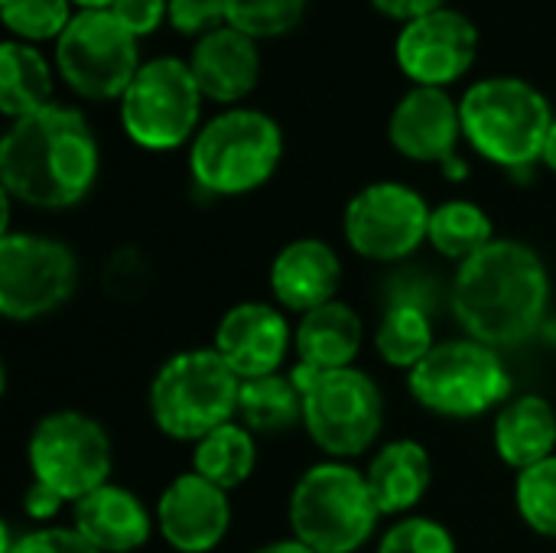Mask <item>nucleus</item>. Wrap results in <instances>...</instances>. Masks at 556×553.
I'll return each instance as SVG.
<instances>
[{
  "label": "nucleus",
  "mask_w": 556,
  "mask_h": 553,
  "mask_svg": "<svg viewBox=\"0 0 556 553\" xmlns=\"http://www.w3.org/2000/svg\"><path fill=\"white\" fill-rule=\"evenodd\" d=\"M3 553H101L94 551L75 528H39L26 531Z\"/></svg>",
  "instance_id": "34"
},
{
  "label": "nucleus",
  "mask_w": 556,
  "mask_h": 553,
  "mask_svg": "<svg viewBox=\"0 0 556 553\" xmlns=\"http://www.w3.org/2000/svg\"><path fill=\"white\" fill-rule=\"evenodd\" d=\"M72 3H78V10H111L114 7V0H72Z\"/></svg>",
  "instance_id": "40"
},
{
  "label": "nucleus",
  "mask_w": 556,
  "mask_h": 553,
  "mask_svg": "<svg viewBox=\"0 0 556 553\" xmlns=\"http://www.w3.org/2000/svg\"><path fill=\"white\" fill-rule=\"evenodd\" d=\"M551 306V277L541 254L521 241L495 238L463 261L453 280V313L469 339L492 349L528 342Z\"/></svg>",
  "instance_id": "1"
},
{
  "label": "nucleus",
  "mask_w": 556,
  "mask_h": 553,
  "mask_svg": "<svg viewBox=\"0 0 556 553\" xmlns=\"http://www.w3.org/2000/svg\"><path fill=\"white\" fill-rule=\"evenodd\" d=\"M384 16L391 20H401V23H410L424 13H433L440 7H446V0H371Z\"/></svg>",
  "instance_id": "37"
},
{
  "label": "nucleus",
  "mask_w": 556,
  "mask_h": 553,
  "mask_svg": "<svg viewBox=\"0 0 556 553\" xmlns=\"http://www.w3.org/2000/svg\"><path fill=\"white\" fill-rule=\"evenodd\" d=\"M541 163H547V166L556 173V117H554L551 134H547V143H544V156H541Z\"/></svg>",
  "instance_id": "39"
},
{
  "label": "nucleus",
  "mask_w": 556,
  "mask_h": 553,
  "mask_svg": "<svg viewBox=\"0 0 556 553\" xmlns=\"http://www.w3.org/2000/svg\"><path fill=\"white\" fill-rule=\"evenodd\" d=\"M365 479L381 515H401L427 495L433 463L417 440H391L375 453Z\"/></svg>",
  "instance_id": "23"
},
{
  "label": "nucleus",
  "mask_w": 556,
  "mask_h": 553,
  "mask_svg": "<svg viewBox=\"0 0 556 553\" xmlns=\"http://www.w3.org/2000/svg\"><path fill=\"white\" fill-rule=\"evenodd\" d=\"M417 404L440 417H479L511 394V375L498 352L476 339L440 342L407 375Z\"/></svg>",
  "instance_id": "8"
},
{
  "label": "nucleus",
  "mask_w": 556,
  "mask_h": 553,
  "mask_svg": "<svg viewBox=\"0 0 556 553\" xmlns=\"http://www.w3.org/2000/svg\"><path fill=\"white\" fill-rule=\"evenodd\" d=\"M231 525L228 492L202 479L199 473L176 476L156 505V528L163 541L179 553L215 551Z\"/></svg>",
  "instance_id": "15"
},
{
  "label": "nucleus",
  "mask_w": 556,
  "mask_h": 553,
  "mask_svg": "<svg viewBox=\"0 0 556 553\" xmlns=\"http://www.w3.org/2000/svg\"><path fill=\"white\" fill-rule=\"evenodd\" d=\"M283 156V134L264 111L231 108L192 137V179L212 196H244L264 186Z\"/></svg>",
  "instance_id": "5"
},
{
  "label": "nucleus",
  "mask_w": 556,
  "mask_h": 553,
  "mask_svg": "<svg viewBox=\"0 0 556 553\" xmlns=\"http://www.w3.org/2000/svg\"><path fill=\"white\" fill-rule=\"evenodd\" d=\"M111 13L140 39L169 20V0H114Z\"/></svg>",
  "instance_id": "35"
},
{
  "label": "nucleus",
  "mask_w": 556,
  "mask_h": 553,
  "mask_svg": "<svg viewBox=\"0 0 556 553\" xmlns=\"http://www.w3.org/2000/svg\"><path fill=\"white\" fill-rule=\"evenodd\" d=\"M254 466H257L254 433L235 420L212 430L208 437H202L192 453V473H199L202 479H208L212 486H218L225 492L248 482Z\"/></svg>",
  "instance_id": "26"
},
{
  "label": "nucleus",
  "mask_w": 556,
  "mask_h": 553,
  "mask_svg": "<svg viewBox=\"0 0 556 553\" xmlns=\"http://www.w3.org/2000/svg\"><path fill=\"white\" fill-rule=\"evenodd\" d=\"M309 0H225L228 26L251 39H274L300 26Z\"/></svg>",
  "instance_id": "29"
},
{
  "label": "nucleus",
  "mask_w": 556,
  "mask_h": 553,
  "mask_svg": "<svg viewBox=\"0 0 556 553\" xmlns=\"http://www.w3.org/2000/svg\"><path fill=\"white\" fill-rule=\"evenodd\" d=\"M476 52L479 29L453 7H440L404 23L394 46L401 72L424 88H446L450 81L463 78L472 68Z\"/></svg>",
  "instance_id": "14"
},
{
  "label": "nucleus",
  "mask_w": 556,
  "mask_h": 553,
  "mask_svg": "<svg viewBox=\"0 0 556 553\" xmlns=\"http://www.w3.org/2000/svg\"><path fill=\"white\" fill-rule=\"evenodd\" d=\"M3 26L23 42L59 39L72 23V0H0Z\"/></svg>",
  "instance_id": "30"
},
{
  "label": "nucleus",
  "mask_w": 556,
  "mask_h": 553,
  "mask_svg": "<svg viewBox=\"0 0 556 553\" xmlns=\"http://www.w3.org/2000/svg\"><path fill=\"white\" fill-rule=\"evenodd\" d=\"M238 394L241 378L215 349H189L156 372L150 385V414L166 437L199 443L212 430L231 424Z\"/></svg>",
  "instance_id": "6"
},
{
  "label": "nucleus",
  "mask_w": 556,
  "mask_h": 553,
  "mask_svg": "<svg viewBox=\"0 0 556 553\" xmlns=\"http://www.w3.org/2000/svg\"><path fill=\"white\" fill-rule=\"evenodd\" d=\"M362 336H365L362 316L349 303L332 300L326 306L303 313L293 342L300 352V365L313 372H339V368H352L362 349Z\"/></svg>",
  "instance_id": "21"
},
{
  "label": "nucleus",
  "mask_w": 556,
  "mask_h": 553,
  "mask_svg": "<svg viewBox=\"0 0 556 553\" xmlns=\"http://www.w3.org/2000/svg\"><path fill=\"white\" fill-rule=\"evenodd\" d=\"M378 553H456V541L433 518H404L381 538Z\"/></svg>",
  "instance_id": "32"
},
{
  "label": "nucleus",
  "mask_w": 556,
  "mask_h": 553,
  "mask_svg": "<svg viewBox=\"0 0 556 553\" xmlns=\"http://www.w3.org/2000/svg\"><path fill=\"white\" fill-rule=\"evenodd\" d=\"M202 101L189 62L173 55L150 59L121 98L124 134L143 150H176L199 134Z\"/></svg>",
  "instance_id": "9"
},
{
  "label": "nucleus",
  "mask_w": 556,
  "mask_h": 553,
  "mask_svg": "<svg viewBox=\"0 0 556 553\" xmlns=\"http://www.w3.org/2000/svg\"><path fill=\"white\" fill-rule=\"evenodd\" d=\"M515 502L531 531L556 541V456L518 473Z\"/></svg>",
  "instance_id": "31"
},
{
  "label": "nucleus",
  "mask_w": 556,
  "mask_h": 553,
  "mask_svg": "<svg viewBox=\"0 0 556 553\" xmlns=\"http://www.w3.org/2000/svg\"><path fill=\"white\" fill-rule=\"evenodd\" d=\"M0 179L23 205H78L98 179V140L88 121L62 104L13 121L0 143Z\"/></svg>",
  "instance_id": "2"
},
{
  "label": "nucleus",
  "mask_w": 556,
  "mask_h": 553,
  "mask_svg": "<svg viewBox=\"0 0 556 553\" xmlns=\"http://www.w3.org/2000/svg\"><path fill=\"white\" fill-rule=\"evenodd\" d=\"M378 518L365 473L339 460L309 466L290 495L293 538L316 553H355L375 535Z\"/></svg>",
  "instance_id": "4"
},
{
  "label": "nucleus",
  "mask_w": 556,
  "mask_h": 553,
  "mask_svg": "<svg viewBox=\"0 0 556 553\" xmlns=\"http://www.w3.org/2000/svg\"><path fill=\"white\" fill-rule=\"evenodd\" d=\"M72 528L101 553L140 551L153 535V518L143 502L121 486H101L75 502Z\"/></svg>",
  "instance_id": "20"
},
{
  "label": "nucleus",
  "mask_w": 556,
  "mask_h": 553,
  "mask_svg": "<svg viewBox=\"0 0 556 553\" xmlns=\"http://www.w3.org/2000/svg\"><path fill=\"white\" fill-rule=\"evenodd\" d=\"M189 68L195 75L202 98L218 104H235L257 88L261 78L257 39L225 23L195 42Z\"/></svg>",
  "instance_id": "18"
},
{
  "label": "nucleus",
  "mask_w": 556,
  "mask_h": 553,
  "mask_svg": "<svg viewBox=\"0 0 556 553\" xmlns=\"http://www.w3.org/2000/svg\"><path fill=\"white\" fill-rule=\"evenodd\" d=\"M55 65L81 98L121 101L143 62L137 36L111 10H78L55 39Z\"/></svg>",
  "instance_id": "10"
},
{
  "label": "nucleus",
  "mask_w": 556,
  "mask_h": 553,
  "mask_svg": "<svg viewBox=\"0 0 556 553\" xmlns=\"http://www.w3.org/2000/svg\"><path fill=\"white\" fill-rule=\"evenodd\" d=\"M62 502H65V499H59L49 486L33 482V486L26 489V495H23V512H26L33 521H46V518H52V515L62 508Z\"/></svg>",
  "instance_id": "36"
},
{
  "label": "nucleus",
  "mask_w": 556,
  "mask_h": 553,
  "mask_svg": "<svg viewBox=\"0 0 556 553\" xmlns=\"http://www.w3.org/2000/svg\"><path fill=\"white\" fill-rule=\"evenodd\" d=\"M78 287L75 254L46 235H0V313L33 323L59 310Z\"/></svg>",
  "instance_id": "12"
},
{
  "label": "nucleus",
  "mask_w": 556,
  "mask_h": 553,
  "mask_svg": "<svg viewBox=\"0 0 556 553\" xmlns=\"http://www.w3.org/2000/svg\"><path fill=\"white\" fill-rule=\"evenodd\" d=\"M26 456L33 482L49 486L65 502H81L111 476V437L78 411L46 414L29 433Z\"/></svg>",
  "instance_id": "11"
},
{
  "label": "nucleus",
  "mask_w": 556,
  "mask_h": 553,
  "mask_svg": "<svg viewBox=\"0 0 556 553\" xmlns=\"http://www.w3.org/2000/svg\"><path fill=\"white\" fill-rule=\"evenodd\" d=\"M228 23L225 0H169V26L186 36H208Z\"/></svg>",
  "instance_id": "33"
},
{
  "label": "nucleus",
  "mask_w": 556,
  "mask_h": 553,
  "mask_svg": "<svg viewBox=\"0 0 556 553\" xmlns=\"http://www.w3.org/2000/svg\"><path fill=\"white\" fill-rule=\"evenodd\" d=\"M254 553H316V551H309L306 544H300V541L293 538V541H274V544H267V548H261V551H254Z\"/></svg>",
  "instance_id": "38"
},
{
  "label": "nucleus",
  "mask_w": 556,
  "mask_h": 553,
  "mask_svg": "<svg viewBox=\"0 0 556 553\" xmlns=\"http://www.w3.org/2000/svg\"><path fill=\"white\" fill-rule=\"evenodd\" d=\"M375 345L381 352V359L388 365L397 368H417L433 349V323L427 316V310L420 303L410 300H397L384 310L378 332H375Z\"/></svg>",
  "instance_id": "27"
},
{
  "label": "nucleus",
  "mask_w": 556,
  "mask_h": 553,
  "mask_svg": "<svg viewBox=\"0 0 556 553\" xmlns=\"http://www.w3.org/2000/svg\"><path fill=\"white\" fill-rule=\"evenodd\" d=\"M388 137L394 150L417 163H453L456 143L463 137L459 104L443 88L414 85L388 121Z\"/></svg>",
  "instance_id": "16"
},
{
  "label": "nucleus",
  "mask_w": 556,
  "mask_h": 553,
  "mask_svg": "<svg viewBox=\"0 0 556 553\" xmlns=\"http://www.w3.org/2000/svg\"><path fill=\"white\" fill-rule=\"evenodd\" d=\"M290 342L287 316L267 303H238L215 329V352L241 381L277 375Z\"/></svg>",
  "instance_id": "17"
},
{
  "label": "nucleus",
  "mask_w": 556,
  "mask_h": 553,
  "mask_svg": "<svg viewBox=\"0 0 556 553\" xmlns=\"http://www.w3.org/2000/svg\"><path fill=\"white\" fill-rule=\"evenodd\" d=\"M342 261L332 244L319 238L290 241L270 264V290L283 310L309 313L336 300Z\"/></svg>",
  "instance_id": "19"
},
{
  "label": "nucleus",
  "mask_w": 556,
  "mask_h": 553,
  "mask_svg": "<svg viewBox=\"0 0 556 553\" xmlns=\"http://www.w3.org/2000/svg\"><path fill=\"white\" fill-rule=\"evenodd\" d=\"M463 137L492 163L525 169L544 156L554 127L551 101L525 78L498 75L476 81L463 101Z\"/></svg>",
  "instance_id": "3"
},
{
  "label": "nucleus",
  "mask_w": 556,
  "mask_h": 553,
  "mask_svg": "<svg viewBox=\"0 0 556 553\" xmlns=\"http://www.w3.org/2000/svg\"><path fill=\"white\" fill-rule=\"evenodd\" d=\"M427 241L450 261H469L495 241L492 218L466 199H453L433 209Z\"/></svg>",
  "instance_id": "28"
},
{
  "label": "nucleus",
  "mask_w": 556,
  "mask_h": 553,
  "mask_svg": "<svg viewBox=\"0 0 556 553\" xmlns=\"http://www.w3.org/2000/svg\"><path fill=\"white\" fill-rule=\"evenodd\" d=\"M238 414L251 433H280L303 424V388L293 375H264L241 381Z\"/></svg>",
  "instance_id": "25"
},
{
  "label": "nucleus",
  "mask_w": 556,
  "mask_h": 553,
  "mask_svg": "<svg viewBox=\"0 0 556 553\" xmlns=\"http://www.w3.org/2000/svg\"><path fill=\"white\" fill-rule=\"evenodd\" d=\"M495 450L518 473L556 456L554 404L538 394H521L508 401L495 417Z\"/></svg>",
  "instance_id": "22"
},
{
  "label": "nucleus",
  "mask_w": 556,
  "mask_h": 553,
  "mask_svg": "<svg viewBox=\"0 0 556 553\" xmlns=\"http://www.w3.org/2000/svg\"><path fill=\"white\" fill-rule=\"evenodd\" d=\"M293 381L303 388V427L326 456L342 463L378 440L384 401L365 372H313L300 365Z\"/></svg>",
  "instance_id": "7"
},
{
  "label": "nucleus",
  "mask_w": 556,
  "mask_h": 553,
  "mask_svg": "<svg viewBox=\"0 0 556 553\" xmlns=\"http://www.w3.org/2000/svg\"><path fill=\"white\" fill-rule=\"evenodd\" d=\"M433 209L404 183H371L345 209V238L368 261H404L430 235Z\"/></svg>",
  "instance_id": "13"
},
{
  "label": "nucleus",
  "mask_w": 556,
  "mask_h": 553,
  "mask_svg": "<svg viewBox=\"0 0 556 553\" xmlns=\"http://www.w3.org/2000/svg\"><path fill=\"white\" fill-rule=\"evenodd\" d=\"M52 104V72L42 52L29 42L7 39L0 46V111L10 121Z\"/></svg>",
  "instance_id": "24"
}]
</instances>
